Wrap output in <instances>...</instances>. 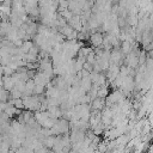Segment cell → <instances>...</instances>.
<instances>
[{"instance_id":"cell-1","label":"cell","mask_w":153,"mask_h":153,"mask_svg":"<svg viewBox=\"0 0 153 153\" xmlns=\"http://www.w3.org/2000/svg\"><path fill=\"white\" fill-rule=\"evenodd\" d=\"M91 41H92V43H93V44H96V45H98V44H100V43L103 42V38H102V35H99V33H96V35H92V36H91Z\"/></svg>"},{"instance_id":"cell-2","label":"cell","mask_w":153,"mask_h":153,"mask_svg":"<svg viewBox=\"0 0 153 153\" xmlns=\"http://www.w3.org/2000/svg\"><path fill=\"white\" fill-rule=\"evenodd\" d=\"M4 2V0H0V4H2Z\"/></svg>"}]
</instances>
